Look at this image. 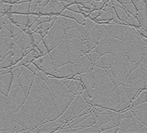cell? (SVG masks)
Returning <instances> with one entry per match:
<instances>
[{
    "label": "cell",
    "mask_w": 147,
    "mask_h": 133,
    "mask_svg": "<svg viewBox=\"0 0 147 133\" xmlns=\"http://www.w3.org/2000/svg\"><path fill=\"white\" fill-rule=\"evenodd\" d=\"M3 60H4V59H2V58H0V63H1V62H2V61H3Z\"/></svg>",
    "instance_id": "cell-1"
}]
</instances>
